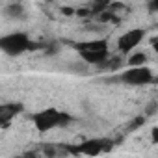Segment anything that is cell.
Listing matches in <instances>:
<instances>
[{
    "label": "cell",
    "instance_id": "6da1fadb",
    "mask_svg": "<svg viewBox=\"0 0 158 158\" xmlns=\"http://www.w3.org/2000/svg\"><path fill=\"white\" fill-rule=\"evenodd\" d=\"M76 50L80 54V58L89 65H102L110 56V48H108V43L104 39L82 41L76 45Z\"/></svg>",
    "mask_w": 158,
    "mask_h": 158
},
{
    "label": "cell",
    "instance_id": "7a4b0ae2",
    "mask_svg": "<svg viewBox=\"0 0 158 158\" xmlns=\"http://www.w3.org/2000/svg\"><path fill=\"white\" fill-rule=\"evenodd\" d=\"M67 121H69V115L56 110V108H47V110H41L34 115V125L39 132H48V130L60 128Z\"/></svg>",
    "mask_w": 158,
    "mask_h": 158
},
{
    "label": "cell",
    "instance_id": "3957f363",
    "mask_svg": "<svg viewBox=\"0 0 158 158\" xmlns=\"http://www.w3.org/2000/svg\"><path fill=\"white\" fill-rule=\"evenodd\" d=\"M143 39H145V30L143 28H128L127 32H123L117 37V43H115L117 54H121V56L130 54L132 50L141 47Z\"/></svg>",
    "mask_w": 158,
    "mask_h": 158
},
{
    "label": "cell",
    "instance_id": "277c9868",
    "mask_svg": "<svg viewBox=\"0 0 158 158\" xmlns=\"http://www.w3.org/2000/svg\"><path fill=\"white\" fill-rule=\"evenodd\" d=\"M152 71L147 67V65H134V67H127L121 74V80L125 84H130V86H143V84H149L152 82Z\"/></svg>",
    "mask_w": 158,
    "mask_h": 158
},
{
    "label": "cell",
    "instance_id": "5b68a950",
    "mask_svg": "<svg viewBox=\"0 0 158 158\" xmlns=\"http://www.w3.org/2000/svg\"><path fill=\"white\" fill-rule=\"evenodd\" d=\"M114 143L110 139H104V138H97V139H88V141H82V143H76V147L71 151L73 154H86V156H97V154H102V152H108L110 147Z\"/></svg>",
    "mask_w": 158,
    "mask_h": 158
},
{
    "label": "cell",
    "instance_id": "8992f818",
    "mask_svg": "<svg viewBox=\"0 0 158 158\" xmlns=\"http://www.w3.org/2000/svg\"><path fill=\"white\" fill-rule=\"evenodd\" d=\"M0 47L8 54H21L28 48V37L24 34H11L0 41Z\"/></svg>",
    "mask_w": 158,
    "mask_h": 158
},
{
    "label": "cell",
    "instance_id": "52a82bcc",
    "mask_svg": "<svg viewBox=\"0 0 158 158\" xmlns=\"http://www.w3.org/2000/svg\"><path fill=\"white\" fill-rule=\"evenodd\" d=\"M21 114V106L15 102H0V128H8Z\"/></svg>",
    "mask_w": 158,
    "mask_h": 158
}]
</instances>
